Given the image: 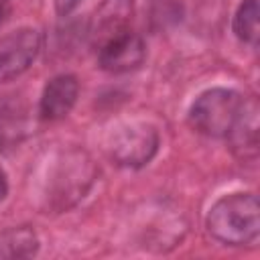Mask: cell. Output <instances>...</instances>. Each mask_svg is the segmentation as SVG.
I'll return each instance as SVG.
<instances>
[{
  "label": "cell",
  "instance_id": "6da1fadb",
  "mask_svg": "<svg viewBox=\"0 0 260 260\" xmlns=\"http://www.w3.org/2000/svg\"><path fill=\"white\" fill-rule=\"evenodd\" d=\"M95 181V165L81 148H69L53 156L41 183L43 209L63 213L75 207Z\"/></svg>",
  "mask_w": 260,
  "mask_h": 260
},
{
  "label": "cell",
  "instance_id": "7a4b0ae2",
  "mask_svg": "<svg viewBox=\"0 0 260 260\" xmlns=\"http://www.w3.org/2000/svg\"><path fill=\"white\" fill-rule=\"evenodd\" d=\"M207 232L225 246H248L260 234V207L254 193H230L219 197L207 213Z\"/></svg>",
  "mask_w": 260,
  "mask_h": 260
},
{
  "label": "cell",
  "instance_id": "3957f363",
  "mask_svg": "<svg viewBox=\"0 0 260 260\" xmlns=\"http://www.w3.org/2000/svg\"><path fill=\"white\" fill-rule=\"evenodd\" d=\"M246 100L225 87H211L203 91L189 110V124L195 132L207 138H228L236 126Z\"/></svg>",
  "mask_w": 260,
  "mask_h": 260
},
{
  "label": "cell",
  "instance_id": "277c9868",
  "mask_svg": "<svg viewBox=\"0 0 260 260\" xmlns=\"http://www.w3.org/2000/svg\"><path fill=\"white\" fill-rule=\"evenodd\" d=\"M158 132L144 122H130L120 126L110 138V156L116 165L126 169H140L152 160L158 150Z\"/></svg>",
  "mask_w": 260,
  "mask_h": 260
},
{
  "label": "cell",
  "instance_id": "5b68a950",
  "mask_svg": "<svg viewBox=\"0 0 260 260\" xmlns=\"http://www.w3.org/2000/svg\"><path fill=\"white\" fill-rule=\"evenodd\" d=\"M41 51V35L35 28H16L0 41V83L20 77Z\"/></svg>",
  "mask_w": 260,
  "mask_h": 260
},
{
  "label": "cell",
  "instance_id": "8992f818",
  "mask_svg": "<svg viewBox=\"0 0 260 260\" xmlns=\"http://www.w3.org/2000/svg\"><path fill=\"white\" fill-rule=\"evenodd\" d=\"M134 0H102L89 20V43L95 51L130 32Z\"/></svg>",
  "mask_w": 260,
  "mask_h": 260
},
{
  "label": "cell",
  "instance_id": "52a82bcc",
  "mask_svg": "<svg viewBox=\"0 0 260 260\" xmlns=\"http://www.w3.org/2000/svg\"><path fill=\"white\" fill-rule=\"evenodd\" d=\"M146 57L144 41L132 30L98 51V63L108 73H128L142 65Z\"/></svg>",
  "mask_w": 260,
  "mask_h": 260
},
{
  "label": "cell",
  "instance_id": "ba28073f",
  "mask_svg": "<svg viewBox=\"0 0 260 260\" xmlns=\"http://www.w3.org/2000/svg\"><path fill=\"white\" fill-rule=\"evenodd\" d=\"M77 93H79V81L75 75H71V73L55 75L51 81H47V85L43 89L41 104H39L41 118L47 122L65 118L73 110V106L77 102Z\"/></svg>",
  "mask_w": 260,
  "mask_h": 260
},
{
  "label": "cell",
  "instance_id": "9c48e42d",
  "mask_svg": "<svg viewBox=\"0 0 260 260\" xmlns=\"http://www.w3.org/2000/svg\"><path fill=\"white\" fill-rule=\"evenodd\" d=\"M30 116L22 100L8 98L0 102V152H8L22 144L28 136Z\"/></svg>",
  "mask_w": 260,
  "mask_h": 260
},
{
  "label": "cell",
  "instance_id": "30bf717a",
  "mask_svg": "<svg viewBox=\"0 0 260 260\" xmlns=\"http://www.w3.org/2000/svg\"><path fill=\"white\" fill-rule=\"evenodd\" d=\"M230 146L240 158H256L258 152V106L254 100H246L244 110L228 134Z\"/></svg>",
  "mask_w": 260,
  "mask_h": 260
},
{
  "label": "cell",
  "instance_id": "8fae6325",
  "mask_svg": "<svg viewBox=\"0 0 260 260\" xmlns=\"http://www.w3.org/2000/svg\"><path fill=\"white\" fill-rule=\"evenodd\" d=\"M39 250V238L30 225H14L0 232V258H30Z\"/></svg>",
  "mask_w": 260,
  "mask_h": 260
},
{
  "label": "cell",
  "instance_id": "7c38bea8",
  "mask_svg": "<svg viewBox=\"0 0 260 260\" xmlns=\"http://www.w3.org/2000/svg\"><path fill=\"white\" fill-rule=\"evenodd\" d=\"M234 32L240 41L254 45L258 41V0H242L234 16Z\"/></svg>",
  "mask_w": 260,
  "mask_h": 260
},
{
  "label": "cell",
  "instance_id": "4fadbf2b",
  "mask_svg": "<svg viewBox=\"0 0 260 260\" xmlns=\"http://www.w3.org/2000/svg\"><path fill=\"white\" fill-rule=\"evenodd\" d=\"M79 2L81 0H55V10H57V14L67 16L79 6Z\"/></svg>",
  "mask_w": 260,
  "mask_h": 260
},
{
  "label": "cell",
  "instance_id": "5bb4252c",
  "mask_svg": "<svg viewBox=\"0 0 260 260\" xmlns=\"http://www.w3.org/2000/svg\"><path fill=\"white\" fill-rule=\"evenodd\" d=\"M6 191H8V183H6V175H4V171L0 169V203L4 201V197H6Z\"/></svg>",
  "mask_w": 260,
  "mask_h": 260
},
{
  "label": "cell",
  "instance_id": "9a60e30c",
  "mask_svg": "<svg viewBox=\"0 0 260 260\" xmlns=\"http://www.w3.org/2000/svg\"><path fill=\"white\" fill-rule=\"evenodd\" d=\"M10 2L12 0H0V24H2V20L6 18V14L10 10Z\"/></svg>",
  "mask_w": 260,
  "mask_h": 260
}]
</instances>
